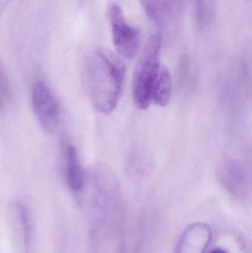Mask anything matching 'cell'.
Segmentation results:
<instances>
[{"label": "cell", "mask_w": 252, "mask_h": 253, "mask_svg": "<svg viewBox=\"0 0 252 253\" xmlns=\"http://www.w3.org/2000/svg\"><path fill=\"white\" fill-rule=\"evenodd\" d=\"M125 68L110 53L97 50L86 61L84 82L93 107L103 114H109L118 104L124 83Z\"/></svg>", "instance_id": "obj_1"}, {"label": "cell", "mask_w": 252, "mask_h": 253, "mask_svg": "<svg viewBox=\"0 0 252 253\" xmlns=\"http://www.w3.org/2000/svg\"><path fill=\"white\" fill-rule=\"evenodd\" d=\"M173 95V79L170 71L166 67L161 68L152 95V102L160 107L170 103Z\"/></svg>", "instance_id": "obj_8"}, {"label": "cell", "mask_w": 252, "mask_h": 253, "mask_svg": "<svg viewBox=\"0 0 252 253\" xmlns=\"http://www.w3.org/2000/svg\"><path fill=\"white\" fill-rule=\"evenodd\" d=\"M211 230L206 224L192 226L185 232L179 243L178 253H204L211 242Z\"/></svg>", "instance_id": "obj_7"}, {"label": "cell", "mask_w": 252, "mask_h": 253, "mask_svg": "<svg viewBox=\"0 0 252 253\" xmlns=\"http://www.w3.org/2000/svg\"><path fill=\"white\" fill-rule=\"evenodd\" d=\"M65 174L67 184L71 190L80 192L84 189L87 182V175L80 163L76 149L71 143L66 144L64 148Z\"/></svg>", "instance_id": "obj_6"}, {"label": "cell", "mask_w": 252, "mask_h": 253, "mask_svg": "<svg viewBox=\"0 0 252 253\" xmlns=\"http://www.w3.org/2000/svg\"><path fill=\"white\" fill-rule=\"evenodd\" d=\"M195 21L198 29L204 30L210 23L212 9L207 0H195Z\"/></svg>", "instance_id": "obj_9"}, {"label": "cell", "mask_w": 252, "mask_h": 253, "mask_svg": "<svg viewBox=\"0 0 252 253\" xmlns=\"http://www.w3.org/2000/svg\"><path fill=\"white\" fill-rule=\"evenodd\" d=\"M210 253H228L226 252V251H224V250L222 249H216L215 250V251H212Z\"/></svg>", "instance_id": "obj_11"}, {"label": "cell", "mask_w": 252, "mask_h": 253, "mask_svg": "<svg viewBox=\"0 0 252 253\" xmlns=\"http://www.w3.org/2000/svg\"><path fill=\"white\" fill-rule=\"evenodd\" d=\"M147 17L161 29L168 28L179 20L183 0H140Z\"/></svg>", "instance_id": "obj_5"}, {"label": "cell", "mask_w": 252, "mask_h": 253, "mask_svg": "<svg viewBox=\"0 0 252 253\" xmlns=\"http://www.w3.org/2000/svg\"><path fill=\"white\" fill-rule=\"evenodd\" d=\"M31 105L40 126L47 132H53L60 122V105L44 82L37 81L33 84Z\"/></svg>", "instance_id": "obj_4"}, {"label": "cell", "mask_w": 252, "mask_h": 253, "mask_svg": "<svg viewBox=\"0 0 252 253\" xmlns=\"http://www.w3.org/2000/svg\"><path fill=\"white\" fill-rule=\"evenodd\" d=\"M9 86L6 77H4V74L1 71V108L3 107V104L7 102L9 96Z\"/></svg>", "instance_id": "obj_10"}, {"label": "cell", "mask_w": 252, "mask_h": 253, "mask_svg": "<svg viewBox=\"0 0 252 253\" xmlns=\"http://www.w3.org/2000/svg\"><path fill=\"white\" fill-rule=\"evenodd\" d=\"M109 18L115 49L123 57L133 59L140 47V30L127 22L122 9L116 3L109 6Z\"/></svg>", "instance_id": "obj_3"}, {"label": "cell", "mask_w": 252, "mask_h": 253, "mask_svg": "<svg viewBox=\"0 0 252 253\" xmlns=\"http://www.w3.org/2000/svg\"><path fill=\"white\" fill-rule=\"evenodd\" d=\"M161 33L152 34L136 64L133 79V98L135 105L141 110L147 109L152 102L154 88L161 70Z\"/></svg>", "instance_id": "obj_2"}]
</instances>
